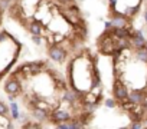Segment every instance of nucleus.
<instances>
[{
  "label": "nucleus",
  "instance_id": "obj_9",
  "mask_svg": "<svg viewBox=\"0 0 147 129\" xmlns=\"http://www.w3.org/2000/svg\"><path fill=\"white\" fill-rule=\"evenodd\" d=\"M111 26L113 27H125L127 26V16L125 15H120L117 17H113Z\"/></svg>",
  "mask_w": 147,
  "mask_h": 129
},
{
  "label": "nucleus",
  "instance_id": "obj_6",
  "mask_svg": "<svg viewBox=\"0 0 147 129\" xmlns=\"http://www.w3.org/2000/svg\"><path fill=\"white\" fill-rule=\"evenodd\" d=\"M49 115H51L49 109H43V108H38V106L32 108V116L35 118L36 122H43L45 119L49 118Z\"/></svg>",
  "mask_w": 147,
  "mask_h": 129
},
{
  "label": "nucleus",
  "instance_id": "obj_18",
  "mask_svg": "<svg viewBox=\"0 0 147 129\" xmlns=\"http://www.w3.org/2000/svg\"><path fill=\"white\" fill-rule=\"evenodd\" d=\"M144 20H146V23H147V9H146V12H144Z\"/></svg>",
  "mask_w": 147,
  "mask_h": 129
},
{
  "label": "nucleus",
  "instance_id": "obj_11",
  "mask_svg": "<svg viewBox=\"0 0 147 129\" xmlns=\"http://www.w3.org/2000/svg\"><path fill=\"white\" fill-rule=\"evenodd\" d=\"M137 59L141 60L143 63H147V47L137 49Z\"/></svg>",
  "mask_w": 147,
  "mask_h": 129
},
{
  "label": "nucleus",
  "instance_id": "obj_20",
  "mask_svg": "<svg viewBox=\"0 0 147 129\" xmlns=\"http://www.w3.org/2000/svg\"><path fill=\"white\" fill-rule=\"evenodd\" d=\"M0 20H2V12H0Z\"/></svg>",
  "mask_w": 147,
  "mask_h": 129
},
{
  "label": "nucleus",
  "instance_id": "obj_16",
  "mask_svg": "<svg viewBox=\"0 0 147 129\" xmlns=\"http://www.w3.org/2000/svg\"><path fill=\"white\" fill-rule=\"evenodd\" d=\"M137 10H138V7H128V9L125 10V16H127V17H130V16H133Z\"/></svg>",
  "mask_w": 147,
  "mask_h": 129
},
{
  "label": "nucleus",
  "instance_id": "obj_10",
  "mask_svg": "<svg viewBox=\"0 0 147 129\" xmlns=\"http://www.w3.org/2000/svg\"><path fill=\"white\" fill-rule=\"evenodd\" d=\"M9 109H10V113H12V118H13V119H19V118H20V115H19V108H18V103H16L15 100H12Z\"/></svg>",
  "mask_w": 147,
  "mask_h": 129
},
{
  "label": "nucleus",
  "instance_id": "obj_7",
  "mask_svg": "<svg viewBox=\"0 0 147 129\" xmlns=\"http://www.w3.org/2000/svg\"><path fill=\"white\" fill-rule=\"evenodd\" d=\"M26 27H28V30L30 32V35H40V36H43V29H45V27H43L39 22L30 20Z\"/></svg>",
  "mask_w": 147,
  "mask_h": 129
},
{
  "label": "nucleus",
  "instance_id": "obj_19",
  "mask_svg": "<svg viewBox=\"0 0 147 129\" xmlns=\"http://www.w3.org/2000/svg\"><path fill=\"white\" fill-rule=\"evenodd\" d=\"M143 126H146V128H147V119L144 120V123H143Z\"/></svg>",
  "mask_w": 147,
  "mask_h": 129
},
{
  "label": "nucleus",
  "instance_id": "obj_4",
  "mask_svg": "<svg viewBox=\"0 0 147 129\" xmlns=\"http://www.w3.org/2000/svg\"><path fill=\"white\" fill-rule=\"evenodd\" d=\"M113 95L117 100H127V96H128V90H127V86L120 82V80H115L114 82V88H113Z\"/></svg>",
  "mask_w": 147,
  "mask_h": 129
},
{
  "label": "nucleus",
  "instance_id": "obj_5",
  "mask_svg": "<svg viewBox=\"0 0 147 129\" xmlns=\"http://www.w3.org/2000/svg\"><path fill=\"white\" fill-rule=\"evenodd\" d=\"M51 120L56 125V123H61V122H68L71 119V113L65 109H53L49 115Z\"/></svg>",
  "mask_w": 147,
  "mask_h": 129
},
{
  "label": "nucleus",
  "instance_id": "obj_14",
  "mask_svg": "<svg viewBox=\"0 0 147 129\" xmlns=\"http://www.w3.org/2000/svg\"><path fill=\"white\" fill-rule=\"evenodd\" d=\"M32 42H33L35 45L40 46V45H42V36H40V35H32Z\"/></svg>",
  "mask_w": 147,
  "mask_h": 129
},
{
  "label": "nucleus",
  "instance_id": "obj_12",
  "mask_svg": "<svg viewBox=\"0 0 147 129\" xmlns=\"http://www.w3.org/2000/svg\"><path fill=\"white\" fill-rule=\"evenodd\" d=\"M56 3H59L62 7H68V6H72L75 5V0H55Z\"/></svg>",
  "mask_w": 147,
  "mask_h": 129
},
{
  "label": "nucleus",
  "instance_id": "obj_3",
  "mask_svg": "<svg viewBox=\"0 0 147 129\" xmlns=\"http://www.w3.org/2000/svg\"><path fill=\"white\" fill-rule=\"evenodd\" d=\"M5 90L7 95H18L20 92V82L18 80L16 75H12L7 78V80L5 83Z\"/></svg>",
  "mask_w": 147,
  "mask_h": 129
},
{
  "label": "nucleus",
  "instance_id": "obj_13",
  "mask_svg": "<svg viewBox=\"0 0 147 129\" xmlns=\"http://www.w3.org/2000/svg\"><path fill=\"white\" fill-rule=\"evenodd\" d=\"M7 112H9V108L3 102H0V116H6Z\"/></svg>",
  "mask_w": 147,
  "mask_h": 129
},
{
  "label": "nucleus",
  "instance_id": "obj_17",
  "mask_svg": "<svg viewBox=\"0 0 147 129\" xmlns=\"http://www.w3.org/2000/svg\"><path fill=\"white\" fill-rule=\"evenodd\" d=\"M105 106H108V108H114L115 106V100L114 99H105Z\"/></svg>",
  "mask_w": 147,
  "mask_h": 129
},
{
  "label": "nucleus",
  "instance_id": "obj_21",
  "mask_svg": "<svg viewBox=\"0 0 147 129\" xmlns=\"http://www.w3.org/2000/svg\"><path fill=\"white\" fill-rule=\"evenodd\" d=\"M146 47H147V45H146Z\"/></svg>",
  "mask_w": 147,
  "mask_h": 129
},
{
  "label": "nucleus",
  "instance_id": "obj_2",
  "mask_svg": "<svg viewBox=\"0 0 147 129\" xmlns=\"http://www.w3.org/2000/svg\"><path fill=\"white\" fill-rule=\"evenodd\" d=\"M48 55H49V57H51L53 62H56V63H63V62L66 60V50L62 49L61 46H58L56 43H53V45L49 46Z\"/></svg>",
  "mask_w": 147,
  "mask_h": 129
},
{
  "label": "nucleus",
  "instance_id": "obj_8",
  "mask_svg": "<svg viewBox=\"0 0 147 129\" xmlns=\"http://www.w3.org/2000/svg\"><path fill=\"white\" fill-rule=\"evenodd\" d=\"M143 99H144V93H143V90H131V92H128L127 100L133 102L134 105H141Z\"/></svg>",
  "mask_w": 147,
  "mask_h": 129
},
{
  "label": "nucleus",
  "instance_id": "obj_15",
  "mask_svg": "<svg viewBox=\"0 0 147 129\" xmlns=\"http://www.w3.org/2000/svg\"><path fill=\"white\" fill-rule=\"evenodd\" d=\"M128 128H131V129H140V128H143V122L141 120H133V123Z\"/></svg>",
  "mask_w": 147,
  "mask_h": 129
},
{
  "label": "nucleus",
  "instance_id": "obj_1",
  "mask_svg": "<svg viewBox=\"0 0 147 129\" xmlns=\"http://www.w3.org/2000/svg\"><path fill=\"white\" fill-rule=\"evenodd\" d=\"M45 68H46V62H30V63H25L22 66H19L18 73H22L23 76L29 78V76L39 75Z\"/></svg>",
  "mask_w": 147,
  "mask_h": 129
}]
</instances>
